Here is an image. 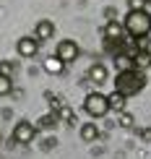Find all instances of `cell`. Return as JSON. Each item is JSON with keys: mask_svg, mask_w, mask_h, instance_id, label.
<instances>
[{"mask_svg": "<svg viewBox=\"0 0 151 159\" xmlns=\"http://www.w3.org/2000/svg\"><path fill=\"white\" fill-rule=\"evenodd\" d=\"M57 57H60L63 63H70V60H76V55H78V47H76V42H70V39H65V42L57 44V52H55Z\"/></svg>", "mask_w": 151, "mask_h": 159, "instance_id": "cell-5", "label": "cell"}, {"mask_svg": "<svg viewBox=\"0 0 151 159\" xmlns=\"http://www.w3.org/2000/svg\"><path fill=\"white\" fill-rule=\"evenodd\" d=\"M122 34V26L117 24V21H109L107 24V29H104V37H107V42H115V39H120Z\"/></svg>", "mask_w": 151, "mask_h": 159, "instance_id": "cell-9", "label": "cell"}, {"mask_svg": "<svg viewBox=\"0 0 151 159\" xmlns=\"http://www.w3.org/2000/svg\"><path fill=\"white\" fill-rule=\"evenodd\" d=\"M141 138H143V141H151V128H143L141 130Z\"/></svg>", "mask_w": 151, "mask_h": 159, "instance_id": "cell-17", "label": "cell"}, {"mask_svg": "<svg viewBox=\"0 0 151 159\" xmlns=\"http://www.w3.org/2000/svg\"><path fill=\"white\" fill-rule=\"evenodd\" d=\"M89 73H91V78H94L96 84H102L104 78H107V70H104V65H94V68H91Z\"/></svg>", "mask_w": 151, "mask_h": 159, "instance_id": "cell-11", "label": "cell"}, {"mask_svg": "<svg viewBox=\"0 0 151 159\" xmlns=\"http://www.w3.org/2000/svg\"><path fill=\"white\" fill-rule=\"evenodd\" d=\"M13 138H16L18 143H29L31 138H34V125L26 123V120H21L16 128H13Z\"/></svg>", "mask_w": 151, "mask_h": 159, "instance_id": "cell-4", "label": "cell"}, {"mask_svg": "<svg viewBox=\"0 0 151 159\" xmlns=\"http://www.w3.org/2000/svg\"><path fill=\"white\" fill-rule=\"evenodd\" d=\"M107 99H109V107H115V110H122V107H125V97L117 94V91H115L112 97H107Z\"/></svg>", "mask_w": 151, "mask_h": 159, "instance_id": "cell-12", "label": "cell"}, {"mask_svg": "<svg viewBox=\"0 0 151 159\" xmlns=\"http://www.w3.org/2000/svg\"><path fill=\"white\" fill-rule=\"evenodd\" d=\"M96 136H99V133H96V125H83V128H81V138H83V141H94V138Z\"/></svg>", "mask_w": 151, "mask_h": 159, "instance_id": "cell-10", "label": "cell"}, {"mask_svg": "<svg viewBox=\"0 0 151 159\" xmlns=\"http://www.w3.org/2000/svg\"><path fill=\"white\" fill-rule=\"evenodd\" d=\"M143 84H146V78H143L141 70H135V68L120 70L117 78H115V91L122 94V97H133V94H138V91L143 89Z\"/></svg>", "mask_w": 151, "mask_h": 159, "instance_id": "cell-1", "label": "cell"}, {"mask_svg": "<svg viewBox=\"0 0 151 159\" xmlns=\"http://www.w3.org/2000/svg\"><path fill=\"white\" fill-rule=\"evenodd\" d=\"M115 63L120 65L122 70H130V55H117V57H115Z\"/></svg>", "mask_w": 151, "mask_h": 159, "instance_id": "cell-16", "label": "cell"}, {"mask_svg": "<svg viewBox=\"0 0 151 159\" xmlns=\"http://www.w3.org/2000/svg\"><path fill=\"white\" fill-rule=\"evenodd\" d=\"M117 123L122 125V128H133V115H130V112H120V115H117Z\"/></svg>", "mask_w": 151, "mask_h": 159, "instance_id": "cell-13", "label": "cell"}, {"mask_svg": "<svg viewBox=\"0 0 151 159\" xmlns=\"http://www.w3.org/2000/svg\"><path fill=\"white\" fill-rule=\"evenodd\" d=\"M37 47H39V42L34 37H21L18 39V55H24V57L37 55Z\"/></svg>", "mask_w": 151, "mask_h": 159, "instance_id": "cell-6", "label": "cell"}, {"mask_svg": "<svg viewBox=\"0 0 151 159\" xmlns=\"http://www.w3.org/2000/svg\"><path fill=\"white\" fill-rule=\"evenodd\" d=\"M133 57H135V65H138V68H143V65L151 63V55H149V52H138V55H133Z\"/></svg>", "mask_w": 151, "mask_h": 159, "instance_id": "cell-14", "label": "cell"}, {"mask_svg": "<svg viewBox=\"0 0 151 159\" xmlns=\"http://www.w3.org/2000/svg\"><path fill=\"white\" fill-rule=\"evenodd\" d=\"M125 29L135 39H143L151 31V16H149L146 11H130L128 18H125Z\"/></svg>", "mask_w": 151, "mask_h": 159, "instance_id": "cell-2", "label": "cell"}, {"mask_svg": "<svg viewBox=\"0 0 151 159\" xmlns=\"http://www.w3.org/2000/svg\"><path fill=\"white\" fill-rule=\"evenodd\" d=\"M52 31H55V26H52V21H39L37 29H34V39L37 42H44V39L52 37Z\"/></svg>", "mask_w": 151, "mask_h": 159, "instance_id": "cell-7", "label": "cell"}, {"mask_svg": "<svg viewBox=\"0 0 151 159\" xmlns=\"http://www.w3.org/2000/svg\"><path fill=\"white\" fill-rule=\"evenodd\" d=\"M8 91H11V78L5 76V73H0V97L8 94Z\"/></svg>", "mask_w": 151, "mask_h": 159, "instance_id": "cell-15", "label": "cell"}, {"mask_svg": "<svg viewBox=\"0 0 151 159\" xmlns=\"http://www.w3.org/2000/svg\"><path fill=\"white\" fill-rule=\"evenodd\" d=\"M83 110L89 112V115H94V117H104L107 115V110H109V99L104 97V94H89L86 99H83Z\"/></svg>", "mask_w": 151, "mask_h": 159, "instance_id": "cell-3", "label": "cell"}, {"mask_svg": "<svg viewBox=\"0 0 151 159\" xmlns=\"http://www.w3.org/2000/svg\"><path fill=\"white\" fill-rule=\"evenodd\" d=\"M63 60L57 55H52V57H47V60H44V70H47V73H63Z\"/></svg>", "mask_w": 151, "mask_h": 159, "instance_id": "cell-8", "label": "cell"}]
</instances>
